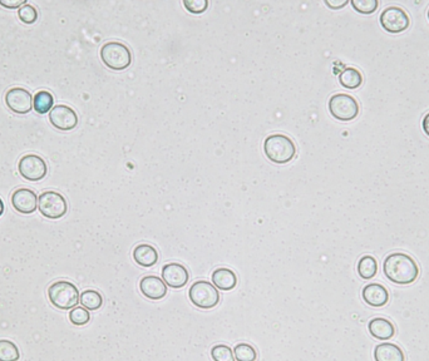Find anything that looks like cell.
<instances>
[{
	"label": "cell",
	"mask_w": 429,
	"mask_h": 361,
	"mask_svg": "<svg viewBox=\"0 0 429 361\" xmlns=\"http://www.w3.org/2000/svg\"><path fill=\"white\" fill-rule=\"evenodd\" d=\"M383 271L386 279L397 285H411L419 276L417 263L403 252L389 255L383 263Z\"/></svg>",
	"instance_id": "cell-1"
},
{
	"label": "cell",
	"mask_w": 429,
	"mask_h": 361,
	"mask_svg": "<svg viewBox=\"0 0 429 361\" xmlns=\"http://www.w3.org/2000/svg\"><path fill=\"white\" fill-rule=\"evenodd\" d=\"M264 152L271 162L276 165H285L294 159L296 146L288 135L275 133L265 138Z\"/></svg>",
	"instance_id": "cell-2"
},
{
	"label": "cell",
	"mask_w": 429,
	"mask_h": 361,
	"mask_svg": "<svg viewBox=\"0 0 429 361\" xmlns=\"http://www.w3.org/2000/svg\"><path fill=\"white\" fill-rule=\"evenodd\" d=\"M50 304L59 310H71L80 302V291L72 282L55 281L48 288Z\"/></svg>",
	"instance_id": "cell-3"
},
{
	"label": "cell",
	"mask_w": 429,
	"mask_h": 361,
	"mask_svg": "<svg viewBox=\"0 0 429 361\" xmlns=\"http://www.w3.org/2000/svg\"><path fill=\"white\" fill-rule=\"evenodd\" d=\"M101 59L112 71H124L132 63V53L126 44L108 42L101 48Z\"/></svg>",
	"instance_id": "cell-4"
},
{
	"label": "cell",
	"mask_w": 429,
	"mask_h": 361,
	"mask_svg": "<svg viewBox=\"0 0 429 361\" xmlns=\"http://www.w3.org/2000/svg\"><path fill=\"white\" fill-rule=\"evenodd\" d=\"M329 110L331 116L337 121H353L359 115V104L354 97L345 93H337L329 99Z\"/></svg>",
	"instance_id": "cell-5"
},
{
	"label": "cell",
	"mask_w": 429,
	"mask_h": 361,
	"mask_svg": "<svg viewBox=\"0 0 429 361\" xmlns=\"http://www.w3.org/2000/svg\"><path fill=\"white\" fill-rule=\"evenodd\" d=\"M191 302L196 307L209 310L216 307L220 301V294L214 283L209 281H196L189 290Z\"/></svg>",
	"instance_id": "cell-6"
},
{
	"label": "cell",
	"mask_w": 429,
	"mask_h": 361,
	"mask_svg": "<svg viewBox=\"0 0 429 361\" xmlns=\"http://www.w3.org/2000/svg\"><path fill=\"white\" fill-rule=\"evenodd\" d=\"M39 212L50 220H58L67 214L68 203L59 192L44 191L38 198Z\"/></svg>",
	"instance_id": "cell-7"
},
{
	"label": "cell",
	"mask_w": 429,
	"mask_h": 361,
	"mask_svg": "<svg viewBox=\"0 0 429 361\" xmlns=\"http://www.w3.org/2000/svg\"><path fill=\"white\" fill-rule=\"evenodd\" d=\"M379 20L383 29L392 34H398L407 31L411 25L408 14L398 6H389L384 9L380 14Z\"/></svg>",
	"instance_id": "cell-8"
},
{
	"label": "cell",
	"mask_w": 429,
	"mask_h": 361,
	"mask_svg": "<svg viewBox=\"0 0 429 361\" xmlns=\"http://www.w3.org/2000/svg\"><path fill=\"white\" fill-rule=\"evenodd\" d=\"M18 171L27 181L37 182L45 177L48 168L45 161L38 154H25L19 159Z\"/></svg>",
	"instance_id": "cell-9"
},
{
	"label": "cell",
	"mask_w": 429,
	"mask_h": 361,
	"mask_svg": "<svg viewBox=\"0 0 429 361\" xmlns=\"http://www.w3.org/2000/svg\"><path fill=\"white\" fill-rule=\"evenodd\" d=\"M4 101L6 107L17 115H27L33 108V97L31 92L22 87H14L6 91Z\"/></svg>",
	"instance_id": "cell-10"
},
{
	"label": "cell",
	"mask_w": 429,
	"mask_h": 361,
	"mask_svg": "<svg viewBox=\"0 0 429 361\" xmlns=\"http://www.w3.org/2000/svg\"><path fill=\"white\" fill-rule=\"evenodd\" d=\"M50 121L54 128L59 131H72L78 124V116L75 110L66 104L54 105L50 112Z\"/></svg>",
	"instance_id": "cell-11"
},
{
	"label": "cell",
	"mask_w": 429,
	"mask_h": 361,
	"mask_svg": "<svg viewBox=\"0 0 429 361\" xmlns=\"http://www.w3.org/2000/svg\"><path fill=\"white\" fill-rule=\"evenodd\" d=\"M162 280L170 288H181L190 280V274L181 263H167L162 267Z\"/></svg>",
	"instance_id": "cell-12"
},
{
	"label": "cell",
	"mask_w": 429,
	"mask_h": 361,
	"mask_svg": "<svg viewBox=\"0 0 429 361\" xmlns=\"http://www.w3.org/2000/svg\"><path fill=\"white\" fill-rule=\"evenodd\" d=\"M12 205L20 214H31L38 208V197L29 189H18L12 195Z\"/></svg>",
	"instance_id": "cell-13"
},
{
	"label": "cell",
	"mask_w": 429,
	"mask_h": 361,
	"mask_svg": "<svg viewBox=\"0 0 429 361\" xmlns=\"http://www.w3.org/2000/svg\"><path fill=\"white\" fill-rule=\"evenodd\" d=\"M140 290L142 295L150 300H161L167 295L165 281L157 276H145L140 281Z\"/></svg>",
	"instance_id": "cell-14"
},
{
	"label": "cell",
	"mask_w": 429,
	"mask_h": 361,
	"mask_svg": "<svg viewBox=\"0 0 429 361\" xmlns=\"http://www.w3.org/2000/svg\"><path fill=\"white\" fill-rule=\"evenodd\" d=\"M363 300L372 307H386L389 301V293L383 285L380 283H369L363 288Z\"/></svg>",
	"instance_id": "cell-15"
},
{
	"label": "cell",
	"mask_w": 429,
	"mask_h": 361,
	"mask_svg": "<svg viewBox=\"0 0 429 361\" xmlns=\"http://www.w3.org/2000/svg\"><path fill=\"white\" fill-rule=\"evenodd\" d=\"M369 332L370 335L380 340V341H386V340H391L394 335H395V327L394 325L383 318H375L373 320L369 321L368 325Z\"/></svg>",
	"instance_id": "cell-16"
},
{
	"label": "cell",
	"mask_w": 429,
	"mask_h": 361,
	"mask_svg": "<svg viewBox=\"0 0 429 361\" xmlns=\"http://www.w3.org/2000/svg\"><path fill=\"white\" fill-rule=\"evenodd\" d=\"M211 279L214 288H219L221 291H230L238 285V276L233 270L226 267L214 270Z\"/></svg>",
	"instance_id": "cell-17"
},
{
	"label": "cell",
	"mask_w": 429,
	"mask_h": 361,
	"mask_svg": "<svg viewBox=\"0 0 429 361\" xmlns=\"http://www.w3.org/2000/svg\"><path fill=\"white\" fill-rule=\"evenodd\" d=\"M375 361H405V353L398 345L383 343L377 345L375 349Z\"/></svg>",
	"instance_id": "cell-18"
},
{
	"label": "cell",
	"mask_w": 429,
	"mask_h": 361,
	"mask_svg": "<svg viewBox=\"0 0 429 361\" xmlns=\"http://www.w3.org/2000/svg\"><path fill=\"white\" fill-rule=\"evenodd\" d=\"M133 258L136 263L142 267H152L159 261V252L154 246L141 244L136 246L133 250Z\"/></svg>",
	"instance_id": "cell-19"
},
{
	"label": "cell",
	"mask_w": 429,
	"mask_h": 361,
	"mask_svg": "<svg viewBox=\"0 0 429 361\" xmlns=\"http://www.w3.org/2000/svg\"><path fill=\"white\" fill-rule=\"evenodd\" d=\"M339 82L347 89H356L362 86L363 75L356 68H345L339 74Z\"/></svg>",
	"instance_id": "cell-20"
},
{
	"label": "cell",
	"mask_w": 429,
	"mask_h": 361,
	"mask_svg": "<svg viewBox=\"0 0 429 361\" xmlns=\"http://www.w3.org/2000/svg\"><path fill=\"white\" fill-rule=\"evenodd\" d=\"M80 305L87 309L88 311H94V310L101 309L103 305V297L99 291L86 290L80 295Z\"/></svg>",
	"instance_id": "cell-21"
},
{
	"label": "cell",
	"mask_w": 429,
	"mask_h": 361,
	"mask_svg": "<svg viewBox=\"0 0 429 361\" xmlns=\"http://www.w3.org/2000/svg\"><path fill=\"white\" fill-rule=\"evenodd\" d=\"M378 272V263L373 256H363L358 263V274L364 280L373 279Z\"/></svg>",
	"instance_id": "cell-22"
},
{
	"label": "cell",
	"mask_w": 429,
	"mask_h": 361,
	"mask_svg": "<svg viewBox=\"0 0 429 361\" xmlns=\"http://www.w3.org/2000/svg\"><path fill=\"white\" fill-rule=\"evenodd\" d=\"M54 98L48 91H39L33 99V107L39 115H45L53 108Z\"/></svg>",
	"instance_id": "cell-23"
},
{
	"label": "cell",
	"mask_w": 429,
	"mask_h": 361,
	"mask_svg": "<svg viewBox=\"0 0 429 361\" xmlns=\"http://www.w3.org/2000/svg\"><path fill=\"white\" fill-rule=\"evenodd\" d=\"M18 346L9 340H0V361H18Z\"/></svg>",
	"instance_id": "cell-24"
},
{
	"label": "cell",
	"mask_w": 429,
	"mask_h": 361,
	"mask_svg": "<svg viewBox=\"0 0 429 361\" xmlns=\"http://www.w3.org/2000/svg\"><path fill=\"white\" fill-rule=\"evenodd\" d=\"M233 355L236 361H255L258 358L256 350L249 344H238L233 349Z\"/></svg>",
	"instance_id": "cell-25"
},
{
	"label": "cell",
	"mask_w": 429,
	"mask_h": 361,
	"mask_svg": "<svg viewBox=\"0 0 429 361\" xmlns=\"http://www.w3.org/2000/svg\"><path fill=\"white\" fill-rule=\"evenodd\" d=\"M350 4L354 8L356 12L369 15L378 9L379 1L378 0H350Z\"/></svg>",
	"instance_id": "cell-26"
},
{
	"label": "cell",
	"mask_w": 429,
	"mask_h": 361,
	"mask_svg": "<svg viewBox=\"0 0 429 361\" xmlns=\"http://www.w3.org/2000/svg\"><path fill=\"white\" fill-rule=\"evenodd\" d=\"M69 320H71V323L73 325L83 326V325L89 323L91 314L83 307H74V309H72V311H69Z\"/></svg>",
	"instance_id": "cell-27"
},
{
	"label": "cell",
	"mask_w": 429,
	"mask_h": 361,
	"mask_svg": "<svg viewBox=\"0 0 429 361\" xmlns=\"http://www.w3.org/2000/svg\"><path fill=\"white\" fill-rule=\"evenodd\" d=\"M211 358L214 361H235L233 350L230 349L227 345H214L211 349Z\"/></svg>",
	"instance_id": "cell-28"
},
{
	"label": "cell",
	"mask_w": 429,
	"mask_h": 361,
	"mask_svg": "<svg viewBox=\"0 0 429 361\" xmlns=\"http://www.w3.org/2000/svg\"><path fill=\"white\" fill-rule=\"evenodd\" d=\"M18 17L24 24H33L37 22L38 10L34 6L27 3L25 6L19 8Z\"/></svg>",
	"instance_id": "cell-29"
},
{
	"label": "cell",
	"mask_w": 429,
	"mask_h": 361,
	"mask_svg": "<svg viewBox=\"0 0 429 361\" xmlns=\"http://www.w3.org/2000/svg\"><path fill=\"white\" fill-rule=\"evenodd\" d=\"M184 6L191 14H201L209 6L208 0H184Z\"/></svg>",
	"instance_id": "cell-30"
},
{
	"label": "cell",
	"mask_w": 429,
	"mask_h": 361,
	"mask_svg": "<svg viewBox=\"0 0 429 361\" xmlns=\"http://www.w3.org/2000/svg\"><path fill=\"white\" fill-rule=\"evenodd\" d=\"M27 4V0H13V1H8V0H0V6H4V8H9V9H19L22 6Z\"/></svg>",
	"instance_id": "cell-31"
},
{
	"label": "cell",
	"mask_w": 429,
	"mask_h": 361,
	"mask_svg": "<svg viewBox=\"0 0 429 361\" xmlns=\"http://www.w3.org/2000/svg\"><path fill=\"white\" fill-rule=\"evenodd\" d=\"M349 1L348 0H325V6H329L330 9H334V10H337V9H340V8H343V6H347Z\"/></svg>",
	"instance_id": "cell-32"
},
{
	"label": "cell",
	"mask_w": 429,
	"mask_h": 361,
	"mask_svg": "<svg viewBox=\"0 0 429 361\" xmlns=\"http://www.w3.org/2000/svg\"><path fill=\"white\" fill-rule=\"evenodd\" d=\"M422 126H423L424 133L429 137V113H427L426 117H424L423 124Z\"/></svg>",
	"instance_id": "cell-33"
},
{
	"label": "cell",
	"mask_w": 429,
	"mask_h": 361,
	"mask_svg": "<svg viewBox=\"0 0 429 361\" xmlns=\"http://www.w3.org/2000/svg\"><path fill=\"white\" fill-rule=\"evenodd\" d=\"M4 214V202L1 201V198H0V216Z\"/></svg>",
	"instance_id": "cell-34"
},
{
	"label": "cell",
	"mask_w": 429,
	"mask_h": 361,
	"mask_svg": "<svg viewBox=\"0 0 429 361\" xmlns=\"http://www.w3.org/2000/svg\"><path fill=\"white\" fill-rule=\"evenodd\" d=\"M428 19H429V9H428Z\"/></svg>",
	"instance_id": "cell-35"
}]
</instances>
